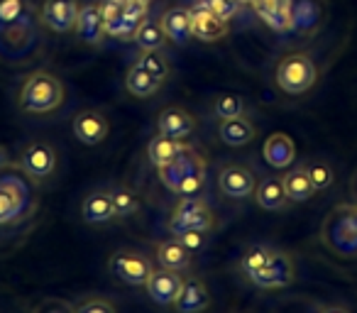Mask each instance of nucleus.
Listing matches in <instances>:
<instances>
[{
    "label": "nucleus",
    "mask_w": 357,
    "mask_h": 313,
    "mask_svg": "<svg viewBox=\"0 0 357 313\" xmlns=\"http://www.w3.org/2000/svg\"><path fill=\"white\" fill-rule=\"evenodd\" d=\"M37 211V181L20 165H0V228L17 225Z\"/></svg>",
    "instance_id": "1"
},
{
    "label": "nucleus",
    "mask_w": 357,
    "mask_h": 313,
    "mask_svg": "<svg viewBox=\"0 0 357 313\" xmlns=\"http://www.w3.org/2000/svg\"><path fill=\"white\" fill-rule=\"evenodd\" d=\"M17 105L22 113L30 115H47L54 113L64 105V84L52 71H32L20 86Z\"/></svg>",
    "instance_id": "2"
},
{
    "label": "nucleus",
    "mask_w": 357,
    "mask_h": 313,
    "mask_svg": "<svg viewBox=\"0 0 357 313\" xmlns=\"http://www.w3.org/2000/svg\"><path fill=\"white\" fill-rule=\"evenodd\" d=\"M213 228H215V215L201 196H178L176 206L172 208V215H169V223H167V230L174 238L186 233V230L211 233Z\"/></svg>",
    "instance_id": "3"
},
{
    "label": "nucleus",
    "mask_w": 357,
    "mask_h": 313,
    "mask_svg": "<svg viewBox=\"0 0 357 313\" xmlns=\"http://www.w3.org/2000/svg\"><path fill=\"white\" fill-rule=\"evenodd\" d=\"M318 81V66L303 52H294L279 59L277 64V86L289 96H301L313 89Z\"/></svg>",
    "instance_id": "4"
},
{
    "label": "nucleus",
    "mask_w": 357,
    "mask_h": 313,
    "mask_svg": "<svg viewBox=\"0 0 357 313\" xmlns=\"http://www.w3.org/2000/svg\"><path fill=\"white\" fill-rule=\"evenodd\" d=\"M323 243L337 254L352 257L357 254V223L352 215V204H342L333 208V213L323 223Z\"/></svg>",
    "instance_id": "5"
},
{
    "label": "nucleus",
    "mask_w": 357,
    "mask_h": 313,
    "mask_svg": "<svg viewBox=\"0 0 357 313\" xmlns=\"http://www.w3.org/2000/svg\"><path fill=\"white\" fill-rule=\"evenodd\" d=\"M108 269L113 277H118L120 282L130 284V287H144L154 267L147 254H142L139 250H118L110 254Z\"/></svg>",
    "instance_id": "6"
},
{
    "label": "nucleus",
    "mask_w": 357,
    "mask_h": 313,
    "mask_svg": "<svg viewBox=\"0 0 357 313\" xmlns=\"http://www.w3.org/2000/svg\"><path fill=\"white\" fill-rule=\"evenodd\" d=\"M157 171H159V181L176 196L178 186L184 184L186 176L196 174V171H206V160L201 157L199 149H194L191 144H184V149H181L172 162L159 167Z\"/></svg>",
    "instance_id": "7"
},
{
    "label": "nucleus",
    "mask_w": 357,
    "mask_h": 313,
    "mask_svg": "<svg viewBox=\"0 0 357 313\" xmlns=\"http://www.w3.org/2000/svg\"><path fill=\"white\" fill-rule=\"evenodd\" d=\"M17 165L35 181H45L56 169V149L50 142H45V139H37V142H30L22 149Z\"/></svg>",
    "instance_id": "8"
},
{
    "label": "nucleus",
    "mask_w": 357,
    "mask_h": 313,
    "mask_svg": "<svg viewBox=\"0 0 357 313\" xmlns=\"http://www.w3.org/2000/svg\"><path fill=\"white\" fill-rule=\"evenodd\" d=\"M218 189L225 199L245 201L255 196L257 189V174L245 165H228L220 169L218 174Z\"/></svg>",
    "instance_id": "9"
},
{
    "label": "nucleus",
    "mask_w": 357,
    "mask_h": 313,
    "mask_svg": "<svg viewBox=\"0 0 357 313\" xmlns=\"http://www.w3.org/2000/svg\"><path fill=\"white\" fill-rule=\"evenodd\" d=\"M79 10V0H45L40 8V22L56 35H66L76 30Z\"/></svg>",
    "instance_id": "10"
},
{
    "label": "nucleus",
    "mask_w": 357,
    "mask_h": 313,
    "mask_svg": "<svg viewBox=\"0 0 357 313\" xmlns=\"http://www.w3.org/2000/svg\"><path fill=\"white\" fill-rule=\"evenodd\" d=\"M181 284H184V274L181 272H174V269L167 267H154L149 279L144 282V291L157 306H174L178 291H181Z\"/></svg>",
    "instance_id": "11"
},
{
    "label": "nucleus",
    "mask_w": 357,
    "mask_h": 313,
    "mask_svg": "<svg viewBox=\"0 0 357 313\" xmlns=\"http://www.w3.org/2000/svg\"><path fill=\"white\" fill-rule=\"evenodd\" d=\"M294 279H296V269H294L291 257L279 252L267 267L255 272L252 277H250V282L259 289H284V287H289V284H294Z\"/></svg>",
    "instance_id": "12"
},
{
    "label": "nucleus",
    "mask_w": 357,
    "mask_h": 313,
    "mask_svg": "<svg viewBox=\"0 0 357 313\" xmlns=\"http://www.w3.org/2000/svg\"><path fill=\"white\" fill-rule=\"evenodd\" d=\"M118 218L113 208V196H110V189L103 186V189H93L84 196L81 201V220L89 225H108Z\"/></svg>",
    "instance_id": "13"
},
{
    "label": "nucleus",
    "mask_w": 357,
    "mask_h": 313,
    "mask_svg": "<svg viewBox=\"0 0 357 313\" xmlns=\"http://www.w3.org/2000/svg\"><path fill=\"white\" fill-rule=\"evenodd\" d=\"M191 32H194V40L218 42L228 35V22L220 20L204 0V3L191 8Z\"/></svg>",
    "instance_id": "14"
},
{
    "label": "nucleus",
    "mask_w": 357,
    "mask_h": 313,
    "mask_svg": "<svg viewBox=\"0 0 357 313\" xmlns=\"http://www.w3.org/2000/svg\"><path fill=\"white\" fill-rule=\"evenodd\" d=\"M196 130V118L189 113V110L178 108V105H169L159 113L157 118V132L164 135V137H172L184 142L194 135Z\"/></svg>",
    "instance_id": "15"
},
{
    "label": "nucleus",
    "mask_w": 357,
    "mask_h": 313,
    "mask_svg": "<svg viewBox=\"0 0 357 313\" xmlns=\"http://www.w3.org/2000/svg\"><path fill=\"white\" fill-rule=\"evenodd\" d=\"M71 128H74V137L79 139L81 144H89V147L100 144L110 132L108 118H105L100 110H81L74 118Z\"/></svg>",
    "instance_id": "16"
},
{
    "label": "nucleus",
    "mask_w": 357,
    "mask_h": 313,
    "mask_svg": "<svg viewBox=\"0 0 357 313\" xmlns=\"http://www.w3.org/2000/svg\"><path fill=\"white\" fill-rule=\"evenodd\" d=\"M211 306V291L201 277H184L181 291L174 301L176 313H204Z\"/></svg>",
    "instance_id": "17"
},
{
    "label": "nucleus",
    "mask_w": 357,
    "mask_h": 313,
    "mask_svg": "<svg viewBox=\"0 0 357 313\" xmlns=\"http://www.w3.org/2000/svg\"><path fill=\"white\" fill-rule=\"evenodd\" d=\"M323 0H291V30L298 35H313L323 22Z\"/></svg>",
    "instance_id": "18"
},
{
    "label": "nucleus",
    "mask_w": 357,
    "mask_h": 313,
    "mask_svg": "<svg viewBox=\"0 0 357 313\" xmlns=\"http://www.w3.org/2000/svg\"><path fill=\"white\" fill-rule=\"evenodd\" d=\"M159 22H162V30L167 35V40L174 42V45L184 47L189 45V40H194V32H191V8L184 6L169 8Z\"/></svg>",
    "instance_id": "19"
},
{
    "label": "nucleus",
    "mask_w": 357,
    "mask_h": 313,
    "mask_svg": "<svg viewBox=\"0 0 357 313\" xmlns=\"http://www.w3.org/2000/svg\"><path fill=\"white\" fill-rule=\"evenodd\" d=\"M262 22L274 32L291 30V0H250Z\"/></svg>",
    "instance_id": "20"
},
{
    "label": "nucleus",
    "mask_w": 357,
    "mask_h": 313,
    "mask_svg": "<svg viewBox=\"0 0 357 313\" xmlns=\"http://www.w3.org/2000/svg\"><path fill=\"white\" fill-rule=\"evenodd\" d=\"M262 157L274 169H287V167H291L294 162H296V144H294V139L289 137V135L274 132V135H269L267 142H264Z\"/></svg>",
    "instance_id": "21"
},
{
    "label": "nucleus",
    "mask_w": 357,
    "mask_h": 313,
    "mask_svg": "<svg viewBox=\"0 0 357 313\" xmlns=\"http://www.w3.org/2000/svg\"><path fill=\"white\" fill-rule=\"evenodd\" d=\"M191 250L181 245L176 238L154 243V257H157L159 267L174 269V272H186L191 267Z\"/></svg>",
    "instance_id": "22"
},
{
    "label": "nucleus",
    "mask_w": 357,
    "mask_h": 313,
    "mask_svg": "<svg viewBox=\"0 0 357 313\" xmlns=\"http://www.w3.org/2000/svg\"><path fill=\"white\" fill-rule=\"evenodd\" d=\"M257 206L264 211H284L289 204L287 189H284V176H262L255 189Z\"/></svg>",
    "instance_id": "23"
},
{
    "label": "nucleus",
    "mask_w": 357,
    "mask_h": 313,
    "mask_svg": "<svg viewBox=\"0 0 357 313\" xmlns=\"http://www.w3.org/2000/svg\"><path fill=\"white\" fill-rule=\"evenodd\" d=\"M76 32L86 45H100L105 30H103V15H100V3H86L79 10L76 20Z\"/></svg>",
    "instance_id": "24"
},
{
    "label": "nucleus",
    "mask_w": 357,
    "mask_h": 313,
    "mask_svg": "<svg viewBox=\"0 0 357 313\" xmlns=\"http://www.w3.org/2000/svg\"><path fill=\"white\" fill-rule=\"evenodd\" d=\"M218 137L228 147H245L255 139V125L245 115L238 118H223L218 125Z\"/></svg>",
    "instance_id": "25"
},
{
    "label": "nucleus",
    "mask_w": 357,
    "mask_h": 313,
    "mask_svg": "<svg viewBox=\"0 0 357 313\" xmlns=\"http://www.w3.org/2000/svg\"><path fill=\"white\" fill-rule=\"evenodd\" d=\"M125 89H128V93H132L135 98H149V96H154L162 89V81L154 79L142 66L132 64L128 74H125Z\"/></svg>",
    "instance_id": "26"
},
{
    "label": "nucleus",
    "mask_w": 357,
    "mask_h": 313,
    "mask_svg": "<svg viewBox=\"0 0 357 313\" xmlns=\"http://www.w3.org/2000/svg\"><path fill=\"white\" fill-rule=\"evenodd\" d=\"M277 254H279V250H274L272 245H267V243L250 245V247L243 252V257H240V272L250 279L255 272H259L262 267H267Z\"/></svg>",
    "instance_id": "27"
},
{
    "label": "nucleus",
    "mask_w": 357,
    "mask_h": 313,
    "mask_svg": "<svg viewBox=\"0 0 357 313\" xmlns=\"http://www.w3.org/2000/svg\"><path fill=\"white\" fill-rule=\"evenodd\" d=\"M181 149H184V142L164 137V135L157 132V137H152L147 144V157H149V162H152L154 169H159V167H164L167 162H172Z\"/></svg>",
    "instance_id": "28"
},
{
    "label": "nucleus",
    "mask_w": 357,
    "mask_h": 313,
    "mask_svg": "<svg viewBox=\"0 0 357 313\" xmlns=\"http://www.w3.org/2000/svg\"><path fill=\"white\" fill-rule=\"evenodd\" d=\"M284 189H287L289 201H294V204H306V201H311L313 194H316V189H313L311 179H308V174L303 171V167H296V169H291L284 176Z\"/></svg>",
    "instance_id": "29"
},
{
    "label": "nucleus",
    "mask_w": 357,
    "mask_h": 313,
    "mask_svg": "<svg viewBox=\"0 0 357 313\" xmlns=\"http://www.w3.org/2000/svg\"><path fill=\"white\" fill-rule=\"evenodd\" d=\"M110 196H113V208L118 218H132V215H137L139 208H142V201H139L137 191L125 184L110 186Z\"/></svg>",
    "instance_id": "30"
},
{
    "label": "nucleus",
    "mask_w": 357,
    "mask_h": 313,
    "mask_svg": "<svg viewBox=\"0 0 357 313\" xmlns=\"http://www.w3.org/2000/svg\"><path fill=\"white\" fill-rule=\"evenodd\" d=\"M132 42L142 52H159L164 47V42H167V35H164V30H162V22L144 20L142 25H139V30Z\"/></svg>",
    "instance_id": "31"
},
{
    "label": "nucleus",
    "mask_w": 357,
    "mask_h": 313,
    "mask_svg": "<svg viewBox=\"0 0 357 313\" xmlns=\"http://www.w3.org/2000/svg\"><path fill=\"white\" fill-rule=\"evenodd\" d=\"M301 167H303V171L308 174V179H311V184H313V189H316V191H328L333 184H335V169L331 167V162L316 157V160L303 162Z\"/></svg>",
    "instance_id": "32"
},
{
    "label": "nucleus",
    "mask_w": 357,
    "mask_h": 313,
    "mask_svg": "<svg viewBox=\"0 0 357 313\" xmlns=\"http://www.w3.org/2000/svg\"><path fill=\"white\" fill-rule=\"evenodd\" d=\"M144 20H135V17L125 15V13H120L115 20L105 22L103 30L108 37H113V40H120V42H130L135 40V35H137L139 25H142Z\"/></svg>",
    "instance_id": "33"
},
{
    "label": "nucleus",
    "mask_w": 357,
    "mask_h": 313,
    "mask_svg": "<svg viewBox=\"0 0 357 313\" xmlns=\"http://www.w3.org/2000/svg\"><path fill=\"white\" fill-rule=\"evenodd\" d=\"M27 15V0H0V32L20 25Z\"/></svg>",
    "instance_id": "34"
},
{
    "label": "nucleus",
    "mask_w": 357,
    "mask_h": 313,
    "mask_svg": "<svg viewBox=\"0 0 357 313\" xmlns=\"http://www.w3.org/2000/svg\"><path fill=\"white\" fill-rule=\"evenodd\" d=\"M137 66H142L144 71H149V74L154 76V79H159L164 84L169 76V71H172V66H169L167 56L162 54V52H142L139 54V59L135 61Z\"/></svg>",
    "instance_id": "35"
},
{
    "label": "nucleus",
    "mask_w": 357,
    "mask_h": 313,
    "mask_svg": "<svg viewBox=\"0 0 357 313\" xmlns=\"http://www.w3.org/2000/svg\"><path fill=\"white\" fill-rule=\"evenodd\" d=\"M213 113L218 118H238V115H245V100L235 93H220L213 100Z\"/></svg>",
    "instance_id": "36"
},
{
    "label": "nucleus",
    "mask_w": 357,
    "mask_h": 313,
    "mask_svg": "<svg viewBox=\"0 0 357 313\" xmlns=\"http://www.w3.org/2000/svg\"><path fill=\"white\" fill-rule=\"evenodd\" d=\"M74 313H118V311H115L113 301H108V298L91 296V298H84L81 303H76Z\"/></svg>",
    "instance_id": "37"
},
{
    "label": "nucleus",
    "mask_w": 357,
    "mask_h": 313,
    "mask_svg": "<svg viewBox=\"0 0 357 313\" xmlns=\"http://www.w3.org/2000/svg\"><path fill=\"white\" fill-rule=\"evenodd\" d=\"M206 3H208L211 10H213L215 15H218L220 20H225V22H230L240 13L238 0H206Z\"/></svg>",
    "instance_id": "38"
},
{
    "label": "nucleus",
    "mask_w": 357,
    "mask_h": 313,
    "mask_svg": "<svg viewBox=\"0 0 357 313\" xmlns=\"http://www.w3.org/2000/svg\"><path fill=\"white\" fill-rule=\"evenodd\" d=\"M176 240L181 245H186L191 252H199V250H204L206 243H208V233H201V230H186V233L176 235Z\"/></svg>",
    "instance_id": "39"
},
{
    "label": "nucleus",
    "mask_w": 357,
    "mask_h": 313,
    "mask_svg": "<svg viewBox=\"0 0 357 313\" xmlns=\"http://www.w3.org/2000/svg\"><path fill=\"white\" fill-rule=\"evenodd\" d=\"M32 313H74V303L61 298H45L42 303H37Z\"/></svg>",
    "instance_id": "40"
},
{
    "label": "nucleus",
    "mask_w": 357,
    "mask_h": 313,
    "mask_svg": "<svg viewBox=\"0 0 357 313\" xmlns=\"http://www.w3.org/2000/svg\"><path fill=\"white\" fill-rule=\"evenodd\" d=\"M318 313H350V311L345 306H323Z\"/></svg>",
    "instance_id": "41"
},
{
    "label": "nucleus",
    "mask_w": 357,
    "mask_h": 313,
    "mask_svg": "<svg viewBox=\"0 0 357 313\" xmlns=\"http://www.w3.org/2000/svg\"><path fill=\"white\" fill-rule=\"evenodd\" d=\"M352 215H355V223H357V204H352Z\"/></svg>",
    "instance_id": "42"
},
{
    "label": "nucleus",
    "mask_w": 357,
    "mask_h": 313,
    "mask_svg": "<svg viewBox=\"0 0 357 313\" xmlns=\"http://www.w3.org/2000/svg\"><path fill=\"white\" fill-rule=\"evenodd\" d=\"M238 3H240V6H245V3H250V0H238Z\"/></svg>",
    "instance_id": "43"
},
{
    "label": "nucleus",
    "mask_w": 357,
    "mask_h": 313,
    "mask_svg": "<svg viewBox=\"0 0 357 313\" xmlns=\"http://www.w3.org/2000/svg\"><path fill=\"white\" fill-rule=\"evenodd\" d=\"M352 189H355V191H357V179H355V181H352Z\"/></svg>",
    "instance_id": "44"
},
{
    "label": "nucleus",
    "mask_w": 357,
    "mask_h": 313,
    "mask_svg": "<svg viewBox=\"0 0 357 313\" xmlns=\"http://www.w3.org/2000/svg\"><path fill=\"white\" fill-rule=\"evenodd\" d=\"M144 3H152V0H144Z\"/></svg>",
    "instance_id": "45"
}]
</instances>
